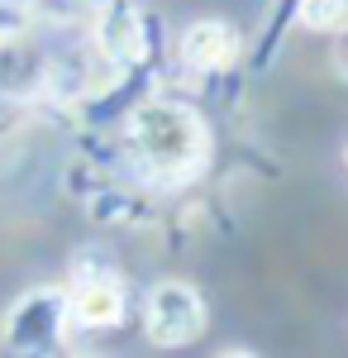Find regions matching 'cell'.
<instances>
[{
    "label": "cell",
    "instance_id": "obj_1",
    "mask_svg": "<svg viewBox=\"0 0 348 358\" xmlns=\"http://www.w3.org/2000/svg\"><path fill=\"white\" fill-rule=\"evenodd\" d=\"M129 134H134L138 158L148 163V172H158L162 182H187L191 172L205 167L210 134L187 106H143L129 124Z\"/></svg>",
    "mask_w": 348,
    "mask_h": 358
},
{
    "label": "cell",
    "instance_id": "obj_2",
    "mask_svg": "<svg viewBox=\"0 0 348 358\" xmlns=\"http://www.w3.org/2000/svg\"><path fill=\"white\" fill-rule=\"evenodd\" d=\"M205 330V301L187 282H158L148 296V339L158 349H182Z\"/></svg>",
    "mask_w": 348,
    "mask_h": 358
},
{
    "label": "cell",
    "instance_id": "obj_3",
    "mask_svg": "<svg viewBox=\"0 0 348 358\" xmlns=\"http://www.w3.org/2000/svg\"><path fill=\"white\" fill-rule=\"evenodd\" d=\"M62 315H67V296L62 292H34V296H24L10 310L5 344L24 349V354H43V349H53L57 330H62Z\"/></svg>",
    "mask_w": 348,
    "mask_h": 358
},
{
    "label": "cell",
    "instance_id": "obj_4",
    "mask_svg": "<svg viewBox=\"0 0 348 358\" xmlns=\"http://www.w3.org/2000/svg\"><path fill=\"white\" fill-rule=\"evenodd\" d=\"M96 43H101V53H106L115 67H134V62H143L148 38H143V20H138L134 5L110 0L106 10H101V20H96Z\"/></svg>",
    "mask_w": 348,
    "mask_h": 358
},
{
    "label": "cell",
    "instance_id": "obj_5",
    "mask_svg": "<svg viewBox=\"0 0 348 358\" xmlns=\"http://www.w3.org/2000/svg\"><path fill=\"white\" fill-rule=\"evenodd\" d=\"M234 53H239V38L219 20H201L182 34V62L196 67V72H219V67L234 62Z\"/></svg>",
    "mask_w": 348,
    "mask_h": 358
},
{
    "label": "cell",
    "instance_id": "obj_6",
    "mask_svg": "<svg viewBox=\"0 0 348 358\" xmlns=\"http://www.w3.org/2000/svg\"><path fill=\"white\" fill-rule=\"evenodd\" d=\"M67 310L77 315V325H86V330H110V325L124 320V292H119L115 277H86L72 292Z\"/></svg>",
    "mask_w": 348,
    "mask_h": 358
},
{
    "label": "cell",
    "instance_id": "obj_7",
    "mask_svg": "<svg viewBox=\"0 0 348 358\" xmlns=\"http://www.w3.org/2000/svg\"><path fill=\"white\" fill-rule=\"evenodd\" d=\"M300 24L315 34H339L348 29V0H300Z\"/></svg>",
    "mask_w": 348,
    "mask_h": 358
},
{
    "label": "cell",
    "instance_id": "obj_8",
    "mask_svg": "<svg viewBox=\"0 0 348 358\" xmlns=\"http://www.w3.org/2000/svg\"><path fill=\"white\" fill-rule=\"evenodd\" d=\"M339 67H344V77H348V34H344V43H339Z\"/></svg>",
    "mask_w": 348,
    "mask_h": 358
}]
</instances>
